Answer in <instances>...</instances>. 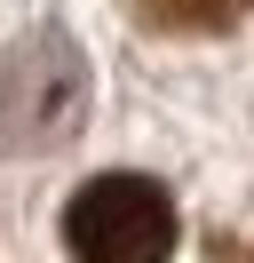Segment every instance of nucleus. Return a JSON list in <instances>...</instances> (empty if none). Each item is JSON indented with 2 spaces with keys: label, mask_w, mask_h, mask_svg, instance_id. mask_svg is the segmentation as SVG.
Returning <instances> with one entry per match:
<instances>
[{
  "label": "nucleus",
  "mask_w": 254,
  "mask_h": 263,
  "mask_svg": "<svg viewBox=\"0 0 254 263\" xmlns=\"http://www.w3.org/2000/svg\"><path fill=\"white\" fill-rule=\"evenodd\" d=\"M64 239H72L79 263H167L175 199L151 176H95L64 208Z\"/></svg>",
  "instance_id": "nucleus-1"
},
{
  "label": "nucleus",
  "mask_w": 254,
  "mask_h": 263,
  "mask_svg": "<svg viewBox=\"0 0 254 263\" xmlns=\"http://www.w3.org/2000/svg\"><path fill=\"white\" fill-rule=\"evenodd\" d=\"M135 8L167 32H230L246 16V0H135Z\"/></svg>",
  "instance_id": "nucleus-2"
}]
</instances>
